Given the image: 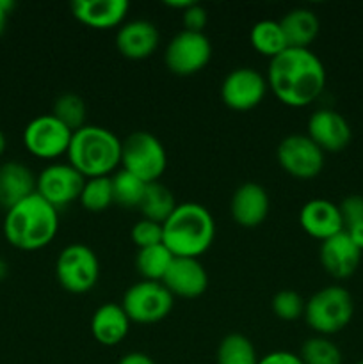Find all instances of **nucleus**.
I'll use <instances>...</instances> for the list:
<instances>
[{
	"instance_id": "obj_9",
	"label": "nucleus",
	"mask_w": 363,
	"mask_h": 364,
	"mask_svg": "<svg viewBox=\"0 0 363 364\" xmlns=\"http://www.w3.org/2000/svg\"><path fill=\"white\" fill-rule=\"evenodd\" d=\"M212 59V43L205 32L180 31L167 43L164 63L171 73L191 77L199 73Z\"/></svg>"
},
{
	"instance_id": "obj_32",
	"label": "nucleus",
	"mask_w": 363,
	"mask_h": 364,
	"mask_svg": "<svg viewBox=\"0 0 363 364\" xmlns=\"http://www.w3.org/2000/svg\"><path fill=\"white\" fill-rule=\"evenodd\" d=\"M305 304L301 295L294 290H281L273 297V313L280 320L294 322L305 315Z\"/></svg>"
},
{
	"instance_id": "obj_35",
	"label": "nucleus",
	"mask_w": 363,
	"mask_h": 364,
	"mask_svg": "<svg viewBox=\"0 0 363 364\" xmlns=\"http://www.w3.org/2000/svg\"><path fill=\"white\" fill-rule=\"evenodd\" d=\"M182 20H184L185 31L203 32L209 25V13L198 2H192L187 9L182 11Z\"/></svg>"
},
{
	"instance_id": "obj_26",
	"label": "nucleus",
	"mask_w": 363,
	"mask_h": 364,
	"mask_svg": "<svg viewBox=\"0 0 363 364\" xmlns=\"http://www.w3.org/2000/svg\"><path fill=\"white\" fill-rule=\"evenodd\" d=\"M173 258L174 256L171 255V251L164 244L137 249L135 269H137V272L141 274L144 281H159V283H162Z\"/></svg>"
},
{
	"instance_id": "obj_30",
	"label": "nucleus",
	"mask_w": 363,
	"mask_h": 364,
	"mask_svg": "<svg viewBox=\"0 0 363 364\" xmlns=\"http://www.w3.org/2000/svg\"><path fill=\"white\" fill-rule=\"evenodd\" d=\"M85 114L88 110H85L84 98L75 92H64V95L57 96V100L53 102L52 116L57 117L71 132H77L78 128L85 127Z\"/></svg>"
},
{
	"instance_id": "obj_40",
	"label": "nucleus",
	"mask_w": 363,
	"mask_h": 364,
	"mask_svg": "<svg viewBox=\"0 0 363 364\" xmlns=\"http://www.w3.org/2000/svg\"><path fill=\"white\" fill-rule=\"evenodd\" d=\"M191 4H192V0H174V2H171V0H169V2H166V6L167 7H174V9H182V11H184V9H187V7L191 6Z\"/></svg>"
},
{
	"instance_id": "obj_25",
	"label": "nucleus",
	"mask_w": 363,
	"mask_h": 364,
	"mask_svg": "<svg viewBox=\"0 0 363 364\" xmlns=\"http://www.w3.org/2000/svg\"><path fill=\"white\" fill-rule=\"evenodd\" d=\"M249 43L253 48L262 55L274 59L281 52L288 48L287 39L281 31L280 21L276 20H260L256 21L249 32Z\"/></svg>"
},
{
	"instance_id": "obj_33",
	"label": "nucleus",
	"mask_w": 363,
	"mask_h": 364,
	"mask_svg": "<svg viewBox=\"0 0 363 364\" xmlns=\"http://www.w3.org/2000/svg\"><path fill=\"white\" fill-rule=\"evenodd\" d=\"M162 224L153 223V220L141 219L132 226L130 238L137 249L152 247V245L162 244Z\"/></svg>"
},
{
	"instance_id": "obj_38",
	"label": "nucleus",
	"mask_w": 363,
	"mask_h": 364,
	"mask_svg": "<svg viewBox=\"0 0 363 364\" xmlns=\"http://www.w3.org/2000/svg\"><path fill=\"white\" fill-rule=\"evenodd\" d=\"M345 231H347V235L351 237V240L356 244V247H358L359 251H363V220L362 223L352 224V226L345 228Z\"/></svg>"
},
{
	"instance_id": "obj_5",
	"label": "nucleus",
	"mask_w": 363,
	"mask_h": 364,
	"mask_svg": "<svg viewBox=\"0 0 363 364\" xmlns=\"http://www.w3.org/2000/svg\"><path fill=\"white\" fill-rule=\"evenodd\" d=\"M354 315L352 295L344 287H326L315 291L305 304V320L319 336L344 331Z\"/></svg>"
},
{
	"instance_id": "obj_34",
	"label": "nucleus",
	"mask_w": 363,
	"mask_h": 364,
	"mask_svg": "<svg viewBox=\"0 0 363 364\" xmlns=\"http://www.w3.org/2000/svg\"><path fill=\"white\" fill-rule=\"evenodd\" d=\"M340 208L342 220H344V226L349 228L352 224H358L363 220V196L359 194H351L347 198L342 199V203L338 205Z\"/></svg>"
},
{
	"instance_id": "obj_11",
	"label": "nucleus",
	"mask_w": 363,
	"mask_h": 364,
	"mask_svg": "<svg viewBox=\"0 0 363 364\" xmlns=\"http://www.w3.org/2000/svg\"><path fill=\"white\" fill-rule=\"evenodd\" d=\"M276 159L281 169L298 180H312L324 169V151L306 134H292L278 144Z\"/></svg>"
},
{
	"instance_id": "obj_17",
	"label": "nucleus",
	"mask_w": 363,
	"mask_h": 364,
	"mask_svg": "<svg viewBox=\"0 0 363 364\" xmlns=\"http://www.w3.org/2000/svg\"><path fill=\"white\" fill-rule=\"evenodd\" d=\"M160 32L148 20L125 21L116 32V48L125 59L144 60L159 48Z\"/></svg>"
},
{
	"instance_id": "obj_36",
	"label": "nucleus",
	"mask_w": 363,
	"mask_h": 364,
	"mask_svg": "<svg viewBox=\"0 0 363 364\" xmlns=\"http://www.w3.org/2000/svg\"><path fill=\"white\" fill-rule=\"evenodd\" d=\"M258 364H302V361L299 359V355L294 354V352L276 350L260 358Z\"/></svg>"
},
{
	"instance_id": "obj_42",
	"label": "nucleus",
	"mask_w": 363,
	"mask_h": 364,
	"mask_svg": "<svg viewBox=\"0 0 363 364\" xmlns=\"http://www.w3.org/2000/svg\"><path fill=\"white\" fill-rule=\"evenodd\" d=\"M7 276V263L4 259H0V281Z\"/></svg>"
},
{
	"instance_id": "obj_12",
	"label": "nucleus",
	"mask_w": 363,
	"mask_h": 364,
	"mask_svg": "<svg viewBox=\"0 0 363 364\" xmlns=\"http://www.w3.org/2000/svg\"><path fill=\"white\" fill-rule=\"evenodd\" d=\"M85 178L70 164H50L36 180V194L59 212L71 203L78 201Z\"/></svg>"
},
{
	"instance_id": "obj_13",
	"label": "nucleus",
	"mask_w": 363,
	"mask_h": 364,
	"mask_svg": "<svg viewBox=\"0 0 363 364\" xmlns=\"http://www.w3.org/2000/svg\"><path fill=\"white\" fill-rule=\"evenodd\" d=\"M269 89L267 78L255 68H235L221 84V100L231 110L246 112L262 103Z\"/></svg>"
},
{
	"instance_id": "obj_22",
	"label": "nucleus",
	"mask_w": 363,
	"mask_h": 364,
	"mask_svg": "<svg viewBox=\"0 0 363 364\" xmlns=\"http://www.w3.org/2000/svg\"><path fill=\"white\" fill-rule=\"evenodd\" d=\"M36 180L25 164L7 162L0 166V205L6 210L36 194Z\"/></svg>"
},
{
	"instance_id": "obj_16",
	"label": "nucleus",
	"mask_w": 363,
	"mask_h": 364,
	"mask_svg": "<svg viewBox=\"0 0 363 364\" xmlns=\"http://www.w3.org/2000/svg\"><path fill=\"white\" fill-rule=\"evenodd\" d=\"M270 199L265 188L255 181L237 187L230 201L231 219L242 228H258L269 215Z\"/></svg>"
},
{
	"instance_id": "obj_8",
	"label": "nucleus",
	"mask_w": 363,
	"mask_h": 364,
	"mask_svg": "<svg viewBox=\"0 0 363 364\" xmlns=\"http://www.w3.org/2000/svg\"><path fill=\"white\" fill-rule=\"evenodd\" d=\"M174 297L159 281H139L134 283L123 295L121 308L130 322L148 326L166 318L173 309Z\"/></svg>"
},
{
	"instance_id": "obj_37",
	"label": "nucleus",
	"mask_w": 363,
	"mask_h": 364,
	"mask_svg": "<svg viewBox=\"0 0 363 364\" xmlns=\"http://www.w3.org/2000/svg\"><path fill=\"white\" fill-rule=\"evenodd\" d=\"M117 364H157V363L153 361L148 354H144V352H128V354H125L123 358L117 361Z\"/></svg>"
},
{
	"instance_id": "obj_6",
	"label": "nucleus",
	"mask_w": 363,
	"mask_h": 364,
	"mask_svg": "<svg viewBox=\"0 0 363 364\" xmlns=\"http://www.w3.org/2000/svg\"><path fill=\"white\" fill-rule=\"evenodd\" d=\"M121 169L144 183L160 181L167 169V151L160 139L149 132H132L121 141Z\"/></svg>"
},
{
	"instance_id": "obj_28",
	"label": "nucleus",
	"mask_w": 363,
	"mask_h": 364,
	"mask_svg": "<svg viewBox=\"0 0 363 364\" xmlns=\"http://www.w3.org/2000/svg\"><path fill=\"white\" fill-rule=\"evenodd\" d=\"M110 181H112L114 205H120L123 208H139L146 188L144 181L125 169L116 171L110 176Z\"/></svg>"
},
{
	"instance_id": "obj_1",
	"label": "nucleus",
	"mask_w": 363,
	"mask_h": 364,
	"mask_svg": "<svg viewBox=\"0 0 363 364\" xmlns=\"http://www.w3.org/2000/svg\"><path fill=\"white\" fill-rule=\"evenodd\" d=\"M267 85L283 105L302 109L326 87V68L310 48H287L270 59Z\"/></svg>"
},
{
	"instance_id": "obj_19",
	"label": "nucleus",
	"mask_w": 363,
	"mask_h": 364,
	"mask_svg": "<svg viewBox=\"0 0 363 364\" xmlns=\"http://www.w3.org/2000/svg\"><path fill=\"white\" fill-rule=\"evenodd\" d=\"M319 256L324 270L335 279L351 277L362 262V251L356 247V244L351 240L345 230L324 240L320 244Z\"/></svg>"
},
{
	"instance_id": "obj_4",
	"label": "nucleus",
	"mask_w": 363,
	"mask_h": 364,
	"mask_svg": "<svg viewBox=\"0 0 363 364\" xmlns=\"http://www.w3.org/2000/svg\"><path fill=\"white\" fill-rule=\"evenodd\" d=\"M66 155L85 180L110 176L121 166V139L109 128L85 124L73 132Z\"/></svg>"
},
{
	"instance_id": "obj_24",
	"label": "nucleus",
	"mask_w": 363,
	"mask_h": 364,
	"mask_svg": "<svg viewBox=\"0 0 363 364\" xmlns=\"http://www.w3.org/2000/svg\"><path fill=\"white\" fill-rule=\"evenodd\" d=\"M177 208V201L169 188L160 181L146 183L144 194H142L141 203H139V212L142 219L153 220V223L164 224L167 217Z\"/></svg>"
},
{
	"instance_id": "obj_18",
	"label": "nucleus",
	"mask_w": 363,
	"mask_h": 364,
	"mask_svg": "<svg viewBox=\"0 0 363 364\" xmlns=\"http://www.w3.org/2000/svg\"><path fill=\"white\" fill-rule=\"evenodd\" d=\"M299 226L306 235L324 242L345 230L340 208L330 199L315 198L302 205L299 212Z\"/></svg>"
},
{
	"instance_id": "obj_2",
	"label": "nucleus",
	"mask_w": 363,
	"mask_h": 364,
	"mask_svg": "<svg viewBox=\"0 0 363 364\" xmlns=\"http://www.w3.org/2000/svg\"><path fill=\"white\" fill-rule=\"evenodd\" d=\"M59 212L39 194L11 206L4 217V237L20 251H39L56 238Z\"/></svg>"
},
{
	"instance_id": "obj_27",
	"label": "nucleus",
	"mask_w": 363,
	"mask_h": 364,
	"mask_svg": "<svg viewBox=\"0 0 363 364\" xmlns=\"http://www.w3.org/2000/svg\"><path fill=\"white\" fill-rule=\"evenodd\" d=\"M217 364H258L256 348L248 336L226 334L217 347Z\"/></svg>"
},
{
	"instance_id": "obj_3",
	"label": "nucleus",
	"mask_w": 363,
	"mask_h": 364,
	"mask_svg": "<svg viewBox=\"0 0 363 364\" xmlns=\"http://www.w3.org/2000/svg\"><path fill=\"white\" fill-rule=\"evenodd\" d=\"M162 244L177 258H198L216 238V220L209 208L194 201L177 205L162 224Z\"/></svg>"
},
{
	"instance_id": "obj_14",
	"label": "nucleus",
	"mask_w": 363,
	"mask_h": 364,
	"mask_svg": "<svg viewBox=\"0 0 363 364\" xmlns=\"http://www.w3.org/2000/svg\"><path fill=\"white\" fill-rule=\"evenodd\" d=\"M308 135L324 153H337L347 148L352 139L349 121L333 109H320L310 116Z\"/></svg>"
},
{
	"instance_id": "obj_31",
	"label": "nucleus",
	"mask_w": 363,
	"mask_h": 364,
	"mask_svg": "<svg viewBox=\"0 0 363 364\" xmlns=\"http://www.w3.org/2000/svg\"><path fill=\"white\" fill-rule=\"evenodd\" d=\"M299 359L302 364H342V350L327 336H313L302 343Z\"/></svg>"
},
{
	"instance_id": "obj_41",
	"label": "nucleus",
	"mask_w": 363,
	"mask_h": 364,
	"mask_svg": "<svg viewBox=\"0 0 363 364\" xmlns=\"http://www.w3.org/2000/svg\"><path fill=\"white\" fill-rule=\"evenodd\" d=\"M6 146H7V142H6V135L2 134V130H0V156L4 155V151H6Z\"/></svg>"
},
{
	"instance_id": "obj_15",
	"label": "nucleus",
	"mask_w": 363,
	"mask_h": 364,
	"mask_svg": "<svg viewBox=\"0 0 363 364\" xmlns=\"http://www.w3.org/2000/svg\"><path fill=\"white\" fill-rule=\"evenodd\" d=\"M162 284L173 297L198 299L209 288V274L198 258L174 256L164 276Z\"/></svg>"
},
{
	"instance_id": "obj_21",
	"label": "nucleus",
	"mask_w": 363,
	"mask_h": 364,
	"mask_svg": "<svg viewBox=\"0 0 363 364\" xmlns=\"http://www.w3.org/2000/svg\"><path fill=\"white\" fill-rule=\"evenodd\" d=\"M130 323V318L121 304L107 302L93 313L91 334L103 347H116L127 338Z\"/></svg>"
},
{
	"instance_id": "obj_43",
	"label": "nucleus",
	"mask_w": 363,
	"mask_h": 364,
	"mask_svg": "<svg viewBox=\"0 0 363 364\" xmlns=\"http://www.w3.org/2000/svg\"><path fill=\"white\" fill-rule=\"evenodd\" d=\"M356 364H363V359H362V361H358V363H356Z\"/></svg>"
},
{
	"instance_id": "obj_23",
	"label": "nucleus",
	"mask_w": 363,
	"mask_h": 364,
	"mask_svg": "<svg viewBox=\"0 0 363 364\" xmlns=\"http://www.w3.org/2000/svg\"><path fill=\"white\" fill-rule=\"evenodd\" d=\"M288 48H310L319 34L320 21L312 9L295 7L280 20Z\"/></svg>"
},
{
	"instance_id": "obj_20",
	"label": "nucleus",
	"mask_w": 363,
	"mask_h": 364,
	"mask_svg": "<svg viewBox=\"0 0 363 364\" xmlns=\"http://www.w3.org/2000/svg\"><path fill=\"white\" fill-rule=\"evenodd\" d=\"M130 4L127 0H75L71 14L75 20L91 28H114L125 23Z\"/></svg>"
},
{
	"instance_id": "obj_29",
	"label": "nucleus",
	"mask_w": 363,
	"mask_h": 364,
	"mask_svg": "<svg viewBox=\"0 0 363 364\" xmlns=\"http://www.w3.org/2000/svg\"><path fill=\"white\" fill-rule=\"evenodd\" d=\"M78 203H80L88 212L93 213H100L103 212V210L109 208L110 205H114L112 181H110V176L89 178V180H85L82 194L80 198H78Z\"/></svg>"
},
{
	"instance_id": "obj_39",
	"label": "nucleus",
	"mask_w": 363,
	"mask_h": 364,
	"mask_svg": "<svg viewBox=\"0 0 363 364\" xmlns=\"http://www.w3.org/2000/svg\"><path fill=\"white\" fill-rule=\"evenodd\" d=\"M14 4L11 0H0V34L6 31L7 20H9V14L13 11Z\"/></svg>"
},
{
	"instance_id": "obj_7",
	"label": "nucleus",
	"mask_w": 363,
	"mask_h": 364,
	"mask_svg": "<svg viewBox=\"0 0 363 364\" xmlns=\"http://www.w3.org/2000/svg\"><path fill=\"white\" fill-rule=\"evenodd\" d=\"M56 277L63 290L75 295L88 294L100 279L98 256L85 244L66 245L57 256Z\"/></svg>"
},
{
	"instance_id": "obj_10",
	"label": "nucleus",
	"mask_w": 363,
	"mask_h": 364,
	"mask_svg": "<svg viewBox=\"0 0 363 364\" xmlns=\"http://www.w3.org/2000/svg\"><path fill=\"white\" fill-rule=\"evenodd\" d=\"M73 132L52 114H41L28 121L23 130V146L41 160H56L66 155Z\"/></svg>"
}]
</instances>
